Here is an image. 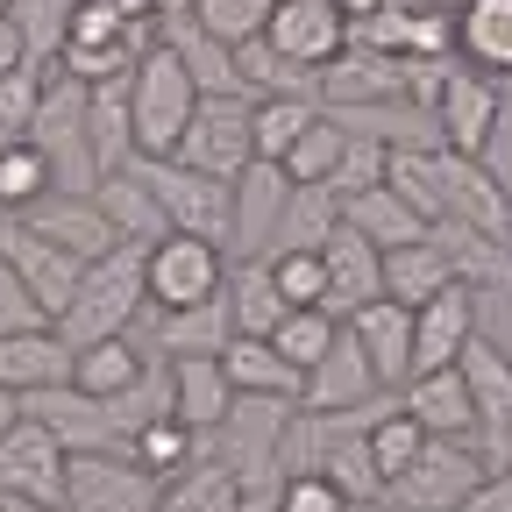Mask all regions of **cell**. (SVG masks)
<instances>
[{
	"mask_svg": "<svg viewBox=\"0 0 512 512\" xmlns=\"http://www.w3.org/2000/svg\"><path fill=\"white\" fill-rule=\"evenodd\" d=\"M143 256H150V242H114L107 256H93V264H86L79 299L64 306V320H57L72 349H86V342H100V335H128V320L150 306Z\"/></svg>",
	"mask_w": 512,
	"mask_h": 512,
	"instance_id": "obj_1",
	"label": "cell"
},
{
	"mask_svg": "<svg viewBox=\"0 0 512 512\" xmlns=\"http://www.w3.org/2000/svg\"><path fill=\"white\" fill-rule=\"evenodd\" d=\"M285 420H292V399L235 392L228 420L207 434V448L242 477L249 498H278V484H285Z\"/></svg>",
	"mask_w": 512,
	"mask_h": 512,
	"instance_id": "obj_2",
	"label": "cell"
},
{
	"mask_svg": "<svg viewBox=\"0 0 512 512\" xmlns=\"http://www.w3.org/2000/svg\"><path fill=\"white\" fill-rule=\"evenodd\" d=\"M192 107H200V86L192 72L178 64L171 43H150L136 57V72H128V114H136V157H171Z\"/></svg>",
	"mask_w": 512,
	"mask_h": 512,
	"instance_id": "obj_3",
	"label": "cell"
},
{
	"mask_svg": "<svg viewBox=\"0 0 512 512\" xmlns=\"http://www.w3.org/2000/svg\"><path fill=\"white\" fill-rule=\"evenodd\" d=\"M29 143L50 157L64 192H93L100 185V164H93V143H86V79H72V72L43 79V100L29 114Z\"/></svg>",
	"mask_w": 512,
	"mask_h": 512,
	"instance_id": "obj_4",
	"label": "cell"
},
{
	"mask_svg": "<svg viewBox=\"0 0 512 512\" xmlns=\"http://www.w3.org/2000/svg\"><path fill=\"white\" fill-rule=\"evenodd\" d=\"M136 171H143V185L157 192V207H164L171 228L207 235V242L228 249V228H235V185H228V178L185 164V157H136Z\"/></svg>",
	"mask_w": 512,
	"mask_h": 512,
	"instance_id": "obj_5",
	"label": "cell"
},
{
	"mask_svg": "<svg viewBox=\"0 0 512 512\" xmlns=\"http://www.w3.org/2000/svg\"><path fill=\"white\" fill-rule=\"evenodd\" d=\"M484 456L470 441H448V434H427V448L384 484V505H399V512H456L477 484H484Z\"/></svg>",
	"mask_w": 512,
	"mask_h": 512,
	"instance_id": "obj_6",
	"label": "cell"
},
{
	"mask_svg": "<svg viewBox=\"0 0 512 512\" xmlns=\"http://www.w3.org/2000/svg\"><path fill=\"white\" fill-rule=\"evenodd\" d=\"M157 491L128 448H79L64 463V512H157Z\"/></svg>",
	"mask_w": 512,
	"mask_h": 512,
	"instance_id": "obj_7",
	"label": "cell"
},
{
	"mask_svg": "<svg viewBox=\"0 0 512 512\" xmlns=\"http://www.w3.org/2000/svg\"><path fill=\"white\" fill-rule=\"evenodd\" d=\"M143 285H150V306H200L228 285V249L207 242V235H157L150 256H143Z\"/></svg>",
	"mask_w": 512,
	"mask_h": 512,
	"instance_id": "obj_8",
	"label": "cell"
},
{
	"mask_svg": "<svg viewBox=\"0 0 512 512\" xmlns=\"http://www.w3.org/2000/svg\"><path fill=\"white\" fill-rule=\"evenodd\" d=\"M427 171L441 185V214H463V221H477V228L512 242V185L498 178L491 157H470V150L441 143V150H427Z\"/></svg>",
	"mask_w": 512,
	"mask_h": 512,
	"instance_id": "obj_9",
	"label": "cell"
},
{
	"mask_svg": "<svg viewBox=\"0 0 512 512\" xmlns=\"http://www.w3.org/2000/svg\"><path fill=\"white\" fill-rule=\"evenodd\" d=\"M171 157L200 164V171H214V178H235V171L256 157L249 93H200V107H192V121H185V136H178Z\"/></svg>",
	"mask_w": 512,
	"mask_h": 512,
	"instance_id": "obj_10",
	"label": "cell"
},
{
	"mask_svg": "<svg viewBox=\"0 0 512 512\" xmlns=\"http://www.w3.org/2000/svg\"><path fill=\"white\" fill-rule=\"evenodd\" d=\"M64 441L43 420H15L0 434V498H36V505H64Z\"/></svg>",
	"mask_w": 512,
	"mask_h": 512,
	"instance_id": "obj_11",
	"label": "cell"
},
{
	"mask_svg": "<svg viewBox=\"0 0 512 512\" xmlns=\"http://www.w3.org/2000/svg\"><path fill=\"white\" fill-rule=\"evenodd\" d=\"M0 256L29 278V292L43 299V313L50 320H64V306L79 299V278H86V264L72 249H57L50 235H36L29 221H15V214H0Z\"/></svg>",
	"mask_w": 512,
	"mask_h": 512,
	"instance_id": "obj_12",
	"label": "cell"
},
{
	"mask_svg": "<svg viewBox=\"0 0 512 512\" xmlns=\"http://www.w3.org/2000/svg\"><path fill=\"white\" fill-rule=\"evenodd\" d=\"M384 392H392V384L370 370V349L356 342V328L342 320V335L328 342V356L306 370L299 406H306V413H349V406H370V399H384Z\"/></svg>",
	"mask_w": 512,
	"mask_h": 512,
	"instance_id": "obj_13",
	"label": "cell"
},
{
	"mask_svg": "<svg viewBox=\"0 0 512 512\" xmlns=\"http://www.w3.org/2000/svg\"><path fill=\"white\" fill-rule=\"evenodd\" d=\"M235 228H228V249L235 256H271V235L285 221V200H292V178L278 157H249L235 178Z\"/></svg>",
	"mask_w": 512,
	"mask_h": 512,
	"instance_id": "obj_14",
	"label": "cell"
},
{
	"mask_svg": "<svg viewBox=\"0 0 512 512\" xmlns=\"http://www.w3.org/2000/svg\"><path fill=\"white\" fill-rule=\"evenodd\" d=\"M484 292L477 285H441L427 306H413V370H441V363H456L470 349V335L484 328Z\"/></svg>",
	"mask_w": 512,
	"mask_h": 512,
	"instance_id": "obj_15",
	"label": "cell"
},
{
	"mask_svg": "<svg viewBox=\"0 0 512 512\" xmlns=\"http://www.w3.org/2000/svg\"><path fill=\"white\" fill-rule=\"evenodd\" d=\"M399 406L427 427V434H448V441H477L484 434V413H477V392L463 363H441V370H413L399 384Z\"/></svg>",
	"mask_w": 512,
	"mask_h": 512,
	"instance_id": "obj_16",
	"label": "cell"
},
{
	"mask_svg": "<svg viewBox=\"0 0 512 512\" xmlns=\"http://www.w3.org/2000/svg\"><path fill=\"white\" fill-rule=\"evenodd\" d=\"M264 36H271L292 64L320 72V64H335V57L349 50V15L335 8V0H271Z\"/></svg>",
	"mask_w": 512,
	"mask_h": 512,
	"instance_id": "obj_17",
	"label": "cell"
},
{
	"mask_svg": "<svg viewBox=\"0 0 512 512\" xmlns=\"http://www.w3.org/2000/svg\"><path fill=\"white\" fill-rule=\"evenodd\" d=\"M29 420H43L57 441H64V456H79V448H128L121 427H114V406L93 399L86 384H50V392H22Z\"/></svg>",
	"mask_w": 512,
	"mask_h": 512,
	"instance_id": "obj_18",
	"label": "cell"
},
{
	"mask_svg": "<svg viewBox=\"0 0 512 512\" xmlns=\"http://www.w3.org/2000/svg\"><path fill=\"white\" fill-rule=\"evenodd\" d=\"M498 107H505V86H498V79H484V72H470V64H456V79H448V86H441V100H434L441 143H448V150L484 157V150H491V136H498Z\"/></svg>",
	"mask_w": 512,
	"mask_h": 512,
	"instance_id": "obj_19",
	"label": "cell"
},
{
	"mask_svg": "<svg viewBox=\"0 0 512 512\" xmlns=\"http://www.w3.org/2000/svg\"><path fill=\"white\" fill-rule=\"evenodd\" d=\"M15 221H29L36 235H50L57 249H72L79 264H93V256H107L121 235H114V221L100 214V200L93 192H64V185H50L36 207H22Z\"/></svg>",
	"mask_w": 512,
	"mask_h": 512,
	"instance_id": "obj_20",
	"label": "cell"
},
{
	"mask_svg": "<svg viewBox=\"0 0 512 512\" xmlns=\"http://www.w3.org/2000/svg\"><path fill=\"white\" fill-rule=\"evenodd\" d=\"M370 100H406V57L349 43L335 64H320V107H370Z\"/></svg>",
	"mask_w": 512,
	"mask_h": 512,
	"instance_id": "obj_21",
	"label": "cell"
},
{
	"mask_svg": "<svg viewBox=\"0 0 512 512\" xmlns=\"http://www.w3.org/2000/svg\"><path fill=\"white\" fill-rule=\"evenodd\" d=\"M320 264H328V313L335 320H349L363 299L384 292V249L349 221H335V235L320 242Z\"/></svg>",
	"mask_w": 512,
	"mask_h": 512,
	"instance_id": "obj_22",
	"label": "cell"
},
{
	"mask_svg": "<svg viewBox=\"0 0 512 512\" xmlns=\"http://www.w3.org/2000/svg\"><path fill=\"white\" fill-rule=\"evenodd\" d=\"M79 349L64 342V328H22V335H0V384L8 392H50V384H72Z\"/></svg>",
	"mask_w": 512,
	"mask_h": 512,
	"instance_id": "obj_23",
	"label": "cell"
},
{
	"mask_svg": "<svg viewBox=\"0 0 512 512\" xmlns=\"http://www.w3.org/2000/svg\"><path fill=\"white\" fill-rule=\"evenodd\" d=\"M349 328H356V342L370 349V370L392 384L413 377V306H399L392 292H377V299H363L356 313H349Z\"/></svg>",
	"mask_w": 512,
	"mask_h": 512,
	"instance_id": "obj_24",
	"label": "cell"
},
{
	"mask_svg": "<svg viewBox=\"0 0 512 512\" xmlns=\"http://www.w3.org/2000/svg\"><path fill=\"white\" fill-rule=\"evenodd\" d=\"M427 235L448 249V264H456L463 285H477V292H512V242H505V235H491V228H477V221H463V214H441Z\"/></svg>",
	"mask_w": 512,
	"mask_h": 512,
	"instance_id": "obj_25",
	"label": "cell"
},
{
	"mask_svg": "<svg viewBox=\"0 0 512 512\" xmlns=\"http://www.w3.org/2000/svg\"><path fill=\"white\" fill-rule=\"evenodd\" d=\"M235 335V313H228V292L200 299V306H150V342L164 356H221Z\"/></svg>",
	"mask_w": 512,
	"mask_h": 512,
	"instance_id": "obj_26",
	"label": "cell"
},
{
	"mask_svg": "<svg viewBox=\"0 0 512 512\" xmlns=\"http://www.w3.org/2000/svg\"><path fill=\"white\" fill-rule=\"evenodd\" d=\"M456 57L484 79H512V0H456Z\"/></svg>",
	"mask_w": 512,
	"mask_h": 512,
	"instance_id": "obj_27",
	"label": "cell"
},
{
	"mask_svg": "<svg viewBox=\"0 0 512 512\" xmlns=\"http://www.w3.org/2000/svg\"><path fill=\"white\" fill-rule=\"evenodd\" d=\"M235 406V384L221 370V356H171V413L192 434H214Z\"/></svg>",
	"mask_w": 512,
	"mask_h": 512,
	"instance_id": "obj_28",
	"label": "cell"
},
{
	"mask_svg": "<svg viewBox=\"0 0 512 512\" xmlns=\"http://www.w3.org/2000/svg\"><path fill=\"white\" fill-rule=\"evenodd\" d=\"M221 370H228L235 392H264V399H292V406H299V392H306V370L285 363L271 335H228Z\"/></svg>",
	"mask_w": 512,
	"mask_h": 512,
	"instance_id": "obj_29",
	"label": "cell"
},
{
	"mask_svg": "<svg viewBox=\"0 0 512 512\" xmlns=\"http://www.w3.org/2000/svg\"><path fill=\"white\" fill-rule=\"evenodd\" d=\"M242 505H249V491L214 448L192 456L178 477H164V491H157V512H242Z\"/></svg>",
	"mask_w": 512,
	"mask_h": 512,
	"instance_id": "obj_30",
	"label": "cell"
},
{
	"mask_svg": "<svg viewBox=\"0 0 512 512\" xmlns=\"http://www.w3.org/2000/svg\"><path fill=\"white\" fill-rule=\"evenodd\" d=\"M86 143H93V164H100V178L136 164V114H128V79L86 86Z\"/></svg>",
	"mask_w": 512,
	"mask_h": 512,
	"instance_id": "obj_31",
	"label": "cell"
},
{
	"mask_svg": "<svg viewBox=\"0 0 512 512\" xmlns=\"http://www.w3.org/2000/svg\"><path fill=\"white\" fill-rule=\"evenodd\" d=\"M93 200H100V214L114 221L121 242H157V235H171V221H164V207H157V192L143 185L136 164H128V171H107V178L93 185Z\"/></svg>",
	"mask_w": 512,
	"mask_h": 512,
	"instance_id": "obj_32",
	"label": "cell"
},
{
	"mask_svg": "<svg viewBox=\"0 0 512 512\" xmlns=\"http://www.w3.org/2000/svg\"><path fill=\"white\" fill-rule=\"evenodd\" d=\"M221 292H228V313H235V335H271L278 320L292 313L264 256H235V264H228V285H221Z\"/></svg>",
	"mask_w": 512,
	"mask_h": 512,
	"instance_id": "obj_33",
	"label": "cell"
},
{
	"mask_svg": "<svg viewBox=\"0 0 512 512\" xmlns=\"http://www.w3.org/2000/svg\"><path fill=\"white\" fill-rule=\"evenodd\" d=\"M342 221H349V228H363L377 249H406V242H420V235H427V214H413V207H406L384 178H377V185H363V192H349V200H342Z\"/></svg>",
	"mask_w": 512,
	"mask_h": 512,
	"instance_id": "obj_34",
	"label": "cell"
},
{
	"mask_svg": "<svg viewBox=\"0 0 512 512\" xmlns=\"http://www.w3.org/2000/svg\"><path fill=\"white\" fill-rule=\"evenodd\" d=\"M441 285H456V264H448V249L434 235H420L406 249H384V292L399 306H427Z\"/></svg>",
	"mask_w": 512,
	"mask_h": 512,
	"instance_id": "obj_35",
	"label": "cell"
},
{
	"mask_svg": "<svg viewBox=\"0 0 512 512\" xmlns=\"http://www.w3.org/2000/svg\"><path fill=\"white\" fill-rule=\"evenodd\" d=\"M313 121H320V100H313V93H264V100H249L256 157H285Z\"/></svg>",
	"mask_w": 512,
	"mask_h": 512,
	"instance_id": "obj_36",
	"label": "cell"
},
{
	"mask_svg": "<svg viewBox=\"0 0 512 512\" xmlns=\"http://www.w3.org/2000/svg\"><path fill=\"white\" fill-rule=\"evenodd\" d=\"M335 221H342V192H335V185H292L285 221H278V235H271V256H278V249H320V242L335 235Z\"/></svg>",
	"mask_w": 512,
	"mask_h": 512,
	"instance_id": "obj_37",
	"label": "cell"
},
{
	"mask_svg": "<svg viewBox=\"0 0 512 512\" xmlns=\"http://www.w3.org/2000/svg\"><path fill=\"white\" fill-rule=\"evenodd\" d=\"M235 64H242V86L249 100H264V93H313L320 100V72H306V64H292L271 36H249L235 43Z\"/></svg>",
	"mask_w": 512,
	"mask_h": 512,
	"instance_id": "obj_38",
	"label": "cell"
},
{
	"mask_svg": "<svg viewBox=\"0 0 512 512\" xmlns=\"http://www.w3.org/2000/svg\"><path fill=\"white\" fill-rule=\"evenodd\" d=\"M128 456H136V463H143V470H150V477L164 484V477H178V470H185L192 456H207V434H192V427H185L178 413H157V420H143V427H136V441H128Z\"/></svg>",
	"mask_w": 512,
	"mask_h": 512,
	"instance_id": "obj_39",
	"label": "cell"
},
{
	"mask_svg": "<svg viewBox=\"0 0 512 512\" xmlns=\"http://www.w3.org/2000/svg\"><path fill=\"white\" fill-rule=\"evenodd\" d=\"M150 370V356L128 342V335H100V342H86L79 349V370H72V384H86L93 399H114V392H128Z\"/></svg>",
	"mask_w": 512,
	"mask_h": 512,
	"instance_id": "obj_40",
	"label": "cell"
},
{
	"mask_svg": "<svg viewBox=\"0 0 512 512\" xmlns=\"http://www.w3.org/2000/svg\"><path fill=\"white\" fill-rule=\"evenodd\" d=\"M456 363H463L470 392H477V413H484V427H491V420H505V413H512V356H505V349H498V342L477 328V335H470V349H463Z\"/></svg>",
	"mask_w": 512,
	"mask_h": 512,
	"instance_id": "obj_41",
	"label": "cell"
},
{
	"mask_svg": "<svg viewBox=\"0 0 512 512\" xmlns=\"http://www.w3.org/2000/svg\"><path fill=\"white\" fill-rule=\"evenodd\" d=\"M342 150H349V128H342L328 107H320V121L306 128V136H299L278 164H285V178H292V185H328V178L342 171Z\"/></svg>",
	"mask_w": 512,
	"mask_h": 512,
	"instance_id": "obj_42",
	"label": "cell"
},
{
	"mask_svg": "<svg viewBox=\"0 0 512 512\" xmlns=\"http://www.w3.org/2000/svg\"><path fill=\"white\" fill-rule=\"evenodd\" d=\"M50 185H57V171H50V157H43L29 136H8V143H0V207H8V214L36 207Z\"/></svg>",
	"mask_w": 512,
	"mask_h": 512,
	"instance_id": "obj_43",
	"label": "cell"
},
{
	"mask_svg": "<svg viewBox=\"0 0 512 512\" xmlns=\"http://www.w3.org/2000/svg\"><path fill=\"white\" fill-rule=\"evenodd\" d=\"M342 335V320L328 313V306H292L278 328H271V342H278V356L285 363H299V370H313L320 356H328V342Z\"/></svg>",
	"mask_w": 512,
	"mask_h": 512,
	"instance_id": "obj_44",
	"label": "cell"
},
{
	"mask_svg": "<svg viewBox=\"0 0 512 512\" xmlns=\"http://www.w3.org/2000/svg\"><path fill=\"white\" fill-rule=\"evenodd\" d=\"M15 22H22L29 64H57L64 36H72V0H15Z\"/></svg>",
	"mask_w": 512,
	"mask_h": 512,
	"instance_id": "obj_45",
	"label": "cell"
},
{
	"mask_svg": "<svg viewBox=\"0 0 512 512\" xmlns=\"http://www.w3.org/2000/svg\"><path fill=\"white\" fill-rule=\"evenodd\" d=\"M420 448H427V427L406 413V406H392V413H384V420H370V456H377V470H384V484H392L413 456H420Z\"/></svg>",
	"mask_w": 512,
	"mask_h": 512,
	"instance_id": "obj_46",
	"label": "cell"
},
{
	"mask_svg": "<svg viewBox=\"0 0 512 512\" xmlns=\"http://www.w3.org/2000/svg\"><path fill=\"white\" fill-rule=\"evenodd\" d=\"M264 264H271L285 306H328V264H320V249H278Z\"/></svg>",
	"mask_w": 512,
	"mask_h": 512,
	"instance_id": "obj_47",
	"label": "cell"
},
{
	"mask_svg": "<svg viewBox=\"0 0 512 512\" xmlns=\"http://www.w3.org/2000/svg\"><path fill=\"white\" fill-rule=\"evenodd\" d=\"M185 15L221 43H249V36H264L271 0H185Z\"/></svg>",
	"mask_w": 512,
	"mask_h": 512,
	"instance_id": "obj_48",
	"label": "cell"
},
{
	"mask_svg": "<svg viewBox=\"0 0 512 512\" xmlns=\"http://www.w3.org/2000/svg\"><path fill=\"white\" fill-rule=\"evenodd\" d=\"M36 100H43V64H15V72H0V143L29 136Z\"/></svg>",
	"mask_w": 512,
	"mask_h": 512,
	"instance_id": "obj_49",
	"label": "cell"
},
{
	"mask_svg": "<svg viewBox=\"0 0 512 512\" xmlns=\"http://www.w3.org/2000/svg\"><path fill=\"white\" fill-rule=\"evenodd\" d=\"M22 328H50V313H43V299L29 292V278L0 256V335H22Z\"/></svg>",
	"mask_w": 512,
	"mask_h": 512,
	"instance_id": "obj_50",
	"label": "cell"
},
{
	"mask_svg": "<svg viewBox=\"0 0 512 512\" xmlns=\"http://www.w3.org/2000/svg\"><path fill=\"white\" fill-rule=\"evenodd\" d=\"M384 164H392V143H363V136H349V150H342V171L328 178L335 192H342V200H349V192H363V185H377L384 178Z\"/></svg>",
	"mask_w": 512,
	"mask_h": 512,
	"instance_id": "obj_51",
	"label": "cell"
},
{
	"mask_svg": "<svg viewBox=\"0 0 512 512\" xmlns=\"http://www.w3.org/2000/svg\"><path fill=\"white\" fill-rule=\"evenodd\" d=\"M278 512H349V498L320 477V470H292L278 484Z\"/></svg>",
	"mask_w": 512,
	"mask_h": 512,
	"instance_id": "obj_52",
	"label": "cell"
},
{
	"mask_svg": "<svg viewBox=\"0 0 512 512\" xmlns=\"http://www.w3.org/2000/svg\"><path fill=\"white\" fill-rule=\"evenodd\" d=\"M456 512H512V470H484V484H477Z\"/></svg>",
	"mask_w": 512,
	"mask_h": 512,
	"instance_id": "obj_53",
	"label": "cell"
},
{
	"mask_svg": "<svg viewBox=\"0 0 512 512\" xmlns=\"http://www.w3.org/2000/svg\"><path fill=\"white\" fill-rule=\"evenodd\" d=\"M491 164H498V178L512 185V79H505V107H498V136H491V150H484Z\"/></svg>",
	"mask_w": 512,
	"mask_h": 512,
	"instance_id": "obj_54",
	"label": "cell"
},
{
	"mask_svg": "<svg viewBox=\"0 0 512 512\" xmlns=\"http://www.w3.org/2000/svg\"><path fill=\"white\" fill-rule=\"evenodd\" d=\"M15 64H29V43H22L15 8H0V72H15Z\"/></svg>",
	"mask_w": 512,
	"mask_h": 512,
	"instance_id": "obj_55",
	"label": "cell"
},
{
	"mask_svg": "<svg viewBox=\"0 0 512 512\" xmlns=\"http://www.w3.org/2000/svg\"><path fill=\"white\" fill-rule=\"evenodd\" d=\"M477 441H484V463H491V470H512V413H505V420H491Z\"/></svg>",
	"mask_w": 512,
	"mask_h": 512,
	"instance_id": "obj_56",
	"label": "cell"
},
{
	"mask_svg": "<svg viewBox=\"0 0 512 512\" xmlns=\"http://www.w3.org/2000/svg\"><path fill=\"white\" fill-rule=\"evenodd\" d=\"M114 8L128 15V22H143V29H157L171 8H185V0H114Z\"/></svg>",
	"mask_w": 512,
	"mask_h": 512,
	"instance_id": "obj_57",
	"label": "cell"
},
{
	"mask_svg": "<svg viewBox=\"0 0 512 512\" xmlns=\"http://www.w3.org/2000/svg\"><path fill=\"white\" fill-rule=\"evenodd\" d=\"M22 413H29V406H22V392H8V384H0V434H8Z\"/></svg>",
	"mask_w": 512,
	"mask_h": 512,
	"instance_id": "obj_58",
	"label": "cell"
},
{
	"mask_svg": "<svg viewBox=\"0 0 512 512\" xmlns=\"http://www.w3.org/2000/svg\"><path fill=\"white\" fill-rule=\"evenodd\" d=\"M0 512H64V505H36V498H0Z\"/></svg>",
	"mask_w": 512,
	"mask_h": 512,
	"instance_id": "obj_59",
	"label": "cell"
},
{
	"mask_svg": "<svg viewBox=\"0 0 512 512\" xmlns=\"http://www.w3.org/2000/svg\"><path fill=\"white\" fill-rule=\"evenodd\" d=\"M335 8H342V15H349V22H363V15H370V8H384V0H335Z\"/></svg>",
	"mask_w": 512,
	"mask_h": 512,
	"instance_id": "obj_60",
	"label": "cell"
},
{
	"mask_svg": "<svg viewBox=\"0 0 512 512\" xmlns=\"http://www.w3.org/2000/svg\"><path fill=\"white\" fill-rule=\"evenodd\" d=\"M0 8H15V0H0Z\"/></svg>",
	"mask_w": 512,
	"mask_h": 512,
	"instance_id": "obj_61",
	"label": "cell"
},
{
	"mask_svg": "<svg viewBox=\"0 0 512 512\" xmlns=\"http://www.w3.org/2000/svg\"><path fill=\"white\" fill-rule=\"evenodd\" d=\"M0 214H8V207H0Z\"/></svg>",
	"mask_w": 512,
	"mask_h": 512,
	"instance_id": "obj_62",
	"label": "cell"
}]
</instances>
